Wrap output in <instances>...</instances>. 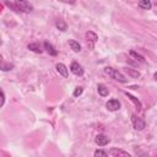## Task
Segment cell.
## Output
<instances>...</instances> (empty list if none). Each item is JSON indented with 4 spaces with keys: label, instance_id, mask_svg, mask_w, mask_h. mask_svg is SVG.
Here are the masks:
<instances>
[{
    "label": "cell",
    "instance_id": "obj_25",
    "mask_svg": "<svg viewBox=\"0 0 157 157\" xmlns=\"http://www.w3.org/2000/svg\"><path fill=\"white\" fill-rule=\"evenodd\" d=\"M1 43H2V40H1V38H0V45H1Z\"/></svg>",
    "mask_w": 157,
    "mask_h": 157
},
{
    "label": "cell",
    "instance_id": "obj_21",
    "mask_svg": "<svg viewBox=\"0 0 157 157\" xmlns=\"http://www.w3.org/2000/svg\"><path fill=\"white\" fill-rule=\"evenodd\" d=\"M82 92H83V87H81V86H77L76 88H75V91H74V97H78V96H81L82 94Z\"/></svg>",
    "mask_w": 157,
    "mask_h": 157
},
{
    "label": "cell",
    "instance_id": "obj_9",
    "mask_svg": "<svg viewBox=\"0 0 157 157\" xmlns=\"http://www.w3.org/2000/svg\"><path fill=\"white\" fill-rule=\"evenodd\" d=\"M43 47H44V49H45V52L49 54V55H52V56H56L58 55V50L54 48V45L52 44V43H49L48 40H45L44 43H43Z\"/></svg>",
    "mask_w": 157,
    "mask_h": 157
},
{
    "label": "cell",
    "instance_id": "obj_3",
    "mask_svg": "<svg viewBox=\"0 0 157 157\" xmlns=\"http://www.w3.org/2000/svg\"><path fill=\"white\" fill-rule=\"evenodd\" d=\"M131 123H132V126H134L135 130L141 131V130H144V129L146 128V123H145V120H144L142 118L137 117L136 114H132V115H131Z\"/></svg>",
    "mask_w": 157,
    "mask_h": 157
},
{
    "label": "cell",
    "instance_id": "obj_10",
    "mask_svg": "<svg viewBox=\"0 0 157 157\" xmlns=\"http://www.w3.org/2000/svg\"><path fill=\"white\" fill-rule=\"evenodd\" d=\"M55 69H56V71L59 72V75H61L63 77H67V67L63 64V63H58L56 65H55Z\"/></svg>",
    "mask_w": 157,
    "mask_h": 157
},
{
    "label": "cell",
    "instance_id": "obj_20",
    "mask_svg": "<svg viewBox=\"0 0 157 157\" xmlns=\"http://www.w3.org/2000/svg\"><path fill=\"white\" fill-rule=\"evenodd\" d=\"M93 155H94V157H98V156L99 157H107L108 156V152L104 151V150H96Z\"/></svg>",
    "mask_w": 157,
    "mask_h": 157
},
{
    "label": "cell",
    "instance_id": "obj_11",
    "mask_svg": "<svg viewBox=\"0 0 157 157\" xmlns=\"http://www.w3.org/2000/svg\"><path fill=\"white\" fill-rule=\"evenodd\" d=\"M97 91H98V94L101 97H107L109 94V90L104 83H98L97 85Z\"/></svg>",
    "mask_w": 157,
    "mask_h": 157
},
{
    "label": "cell",
    "instance_id": "obj_1",
    "mask_svg": "<svg viewBox=\"0 0 157 157\" xmlns=\"http://www.w3.org/2000/svg\"><path fill=\"white\" fill-rule=\"evenodd\" d=\"M5 4L11 7L12 10L17 11V12H31L33 10V6L27 1V0H15L13 2H10L9 0H5Z\"/></svg>",
    "mask_w": 157,
    "mask_h": 157
},
{
    "label": "cell",
    "instance_id": "obj_2",
    "mask_svg": "<svg viewBox=\"0 0 157 157\" xmlns=\"http://www.w3.org/2000/svg\"><path fill=\"white\" fill-rule=\"evenodd\" d=\"M104 72H105L108 76H110L112 78L117 80L118 82H121V83H126V82H128V78H126L120 71H118L117 69H113V67H110V66H107V67L104 69Z\"/></svg>",
    "mask_w": 157,
    "mask_h": 157
},
{
    "label": "cell",
    "instance_id": "obj_18",
    "mask_svg": "<svg viewBox=\"0 0 157 157\" xmlns=\"http://www.w3.org/2000/svg\"><path fill=\"white\" fill-rule=\"evenodd\" d=\"M55 27L58 28V29H60V31H66V28H67V25H66V22H64L63 20H56L55 21Z\"/></svg>",
    "mask_w": 157,
    "mask_h": 157
},
{
    "label": "cell",
    "instance_id": "obj_6",
    "mask_svg": "<svg viewBox=\"0 0 157 157\" xmlns=\"http://www.w3.org/2000/svg\"><path fill=\"white\" fill-rule=\"evenodd\" d=\"M70 71L75 75V76H82L83 75V67L77 63V61H72L70 65Z\"/></svg>",
    "mask_w": 157,
    "mask_h": 157
},
{
    "label": "cell",
    "instance_id": "obj_7",
    "mask_svg": "<svg viewBox=\"0 0 157 157\" xmlns=\"http://www.w3.org/2000/svg\"><path fill=\"white\" fill-rule=\"evenodd\" d=\"M94 141H96V144H97L98 146H101V147H103V146H105V145H108V144L110 142L109 137H108L107 135H104V134H98V135L96 136Z\"/></svg>",
    "mask_w": 157,
    "mask_h": 157
},
{
    "label": "cell",
    "instance_id": "obj_22",
    "mask_svg": "<svg viewBox=\"0 0 157 157\" xmlns=\"http://www.w3.org/2000/svg\"><path fill=\"white\" fill-rule=\"evenodd\" d=\"M4 103H5V93H4V91L0 88V107H2Z\"/></svg>",
    "mask_w": 157,
    "mask_h": 157
},
{
    "label": "cell",
    "instance_id": "obj_23",
    "mask_svg": "<svg viewBox=\"0 0 157 157\" xmlns=\"http://www.w3.org/2000/svg\"><path fill=\"white\" fill-rule=\"evenodd\" d=\"M58 1H61V2H65V4H70V5H74L76 2V0H58Z\"/></svg>",
    "mask_w": 157,
    "mask_h": 157
},
{
    "label": "cell",
    "instance_id": "obj_14",
    "mask_svg": "<svg viewBox=\"0 0 157 157\" xmlns=\"http://www.w3.org/2000/svg\"><path fill=\"white\" fill-rule=\"evenodd\" d=\"M27 48H28L29 50H32V52L37 53V54H40V53L43 52V49L40 48V45H39L38 43H29V44L27 45Z\"/></svg>",
    "mask_w": 157,
    "mask_h": 157
},
{
    "label": "cell",
    "instance_id": "obj_16",
    "mask_svg": "<svg viewBox=\"0 0 157 157\" xmlns=\"http://www.w3.org/2000/svg\"><path fill=\"white\" fill-rule=\"evenodd\" d=\"M12 69H13V64H11V63H5L4 60L0 61V70H1V71H10V70H12Z\"/></svg>",
    "mask_w": 157,
    "mask_h": 157
},
{
    "label": "cell",
    "instance_id": "obj_15",
    "mask_svg": "<svg viewBox=\"0 0 157 157\" xmlns=\"http://www.w3.org/2000/svg\"><path fill=\"white\" fill-rule=\"evenodd\" d=\"M69 45H70V48H71L75 53L81 52V45H80L78 42H76V40H74V39H70V40H69Z\"/></svg>",
    "mask_w": 157,
    "mask_h": 157
},
{
    "label": "cell",
    "instance_id": "obj_4",
    "mask_svg": "<svg viewBox=\"0 0 157 157\" xmlns=\"http://www.w3.org/2000/svg\"><path fill=\"white\" fill-rule=\"evenodd\" d=\"M120 107H121L120 102H119L118 99H115V98H112V99H109V101L105 103V108H107L108 110H110V112L119 110V109H120Z\"/></svg>",
    "mask_w": 157,
    "mask_h": 157
},
{
    "label": "cell",
    "instance_id": "obj_19",
    "mask_svg": "<svg viewBox=\"0 0 157 157\" xmlns=\"http://www.w3.org/2000/svg\"><path fill=\"white\" fill-rule=\"evenodd\" d=\"M125 71H126L131 77H134V78L140 77V72H139L137 70H134V69H131V67H126V69H125Z\"/></svg>",
    "mask_w": 157,
    "mask_h": 157
},
{
    "label": "cell",
    "instance_id": "obj_24",
    "mask_svg": "<svg viewBox=\"0 0 157 157\" xmlns=\"http://www.w3.org/2000/svg\"><path fill=\"white\" fill-rule=\"evenodd\" d=\"M1 60H2V56H1V55H0V61H1Z\"/></svg>",
    "mask_w": 157,
    "mask_h": 157
},
{
    "label": "cell",
    "instance_id": "obj_5",
    "mask_svg": "<svg viewBox=\"0 0 157 157\" xmlns=\"http://www.w3.org/2000/svg\"><path fill=\"white\" fill-rule=\"evenodd\" d=\"M86 40H87V43H88L90 48H91V49H93V48H94V44H96V42L98 40V36H97L94 32H92V31H88V32L86 33Z\"/></svg>",
    "mask_w": 157,
    "mask_h": 157
},
{
    "label": "cell",
    "instance_id": "obj_13",
    "mask_svg": "<svg viewBox=\"0 0 157 157\" xmlns=\"http://www.w3.org/2000/svg\"><path fill=\"white\" fill-rule=\"evenodd\" d=\"M137 5H139V7L142 9V10H151V7H152L151 0H140Z\"/></svg>",
    "mask_w": 157,
    "mask_h": 157
},
{
    "label": "cell",
    "instance_id": "obj_8",
    "mask_svg": "<svg viewBox=\"0 0 157 157\" xmlns=\"http://www.w3.org/2000/svg\"><path fill=\"white\" fill-rule=\"evenodd\" d=\"M108 155L110 156H114V157H118V156H123V157H130V153L124 151V150H120V148H110L108 151Z\"/></svg>",
    "mask_w": 157,
    "mask_h": 157
},
{
    "label": "cell",
    "instance_id": "obj_17",
    "mask_svg": "<svg viewBox=\"0 0 157 157\" xmlns=\"http://www.w3.org/2000/svg\"><path fill=\"white\" fill-rule=\"evenodd\" d=\"M130 55H131L136 61H139V63H145V61H146V60H145V58H144L141 54L136 53L135 50H130Z\"/></svg>",
    "mask_w": 157,
    "mask_h": 157
},
{
    "label": "cell",
    "instance_id": "obj_12",
    "mask_svg": "<svg viewBox=\"0 0 157 157\" xmlns=\"http://www.w3.org/2000/svg\"><path fill=\"white\" fill-rule=\"evenodd\" d=\"M125 96H126V97H128V98H129V99H130V101H131V102H132V103L136 105V108H137L139 110H141V108H142L141 102H140V101H139V99H137L135 96H132V94H130V93H128V92H125Z\"/></svg>",
    "mask_w": 157,
    "mask_h": 157
}]
</instances>
